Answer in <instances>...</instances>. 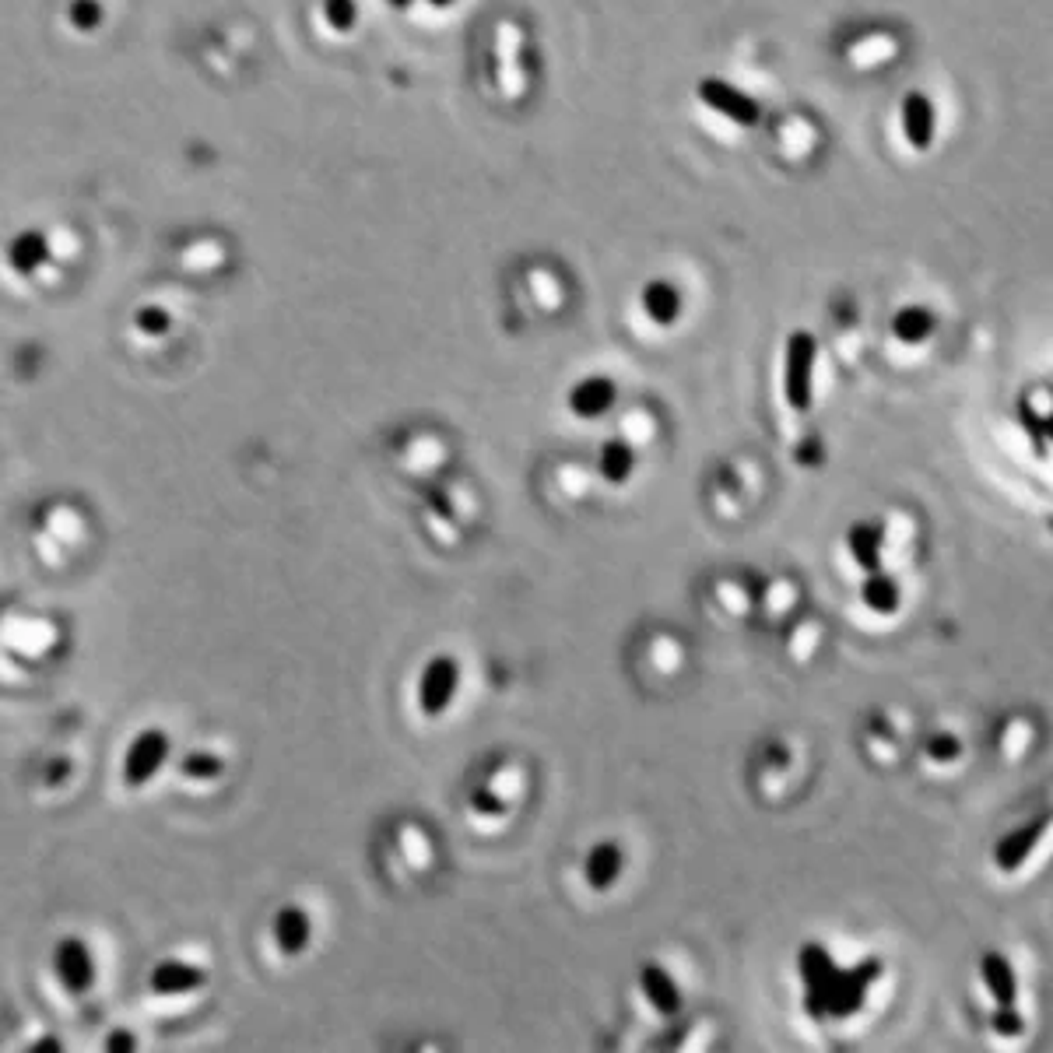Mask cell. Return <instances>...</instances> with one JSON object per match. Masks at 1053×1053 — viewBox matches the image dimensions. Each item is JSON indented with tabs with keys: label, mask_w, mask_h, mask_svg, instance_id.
<instances>
[{
	"label": "cell",
	"mask_w": 1053,
	"mask_h": 1053,
	"mask_svg": "<svg viewBox=\"0 0 1053 1053\" xmlns=\"http://www.w3.org/2000/svg\"><path fill=\"white\" fill-rule=\"evenodd\" d=\"M460 688V664L446 653L432 657L422 667V678H418V710L425 717H443L450 710V702L457 699Z\"/></svg>",
	"instance_id": "cell-1"
},
{
	"label": "cell",
	"mask_w": 1053,
	"mask_h": 1053,
	"mask_svg": "<svg viewBox=\"0 0 1053 1053\" xmlns=\"http://www.w3.org/2000/svg\"><path fill=\"white\" fill-rule=\"evenodd\" d=\"M811 373H815V337L808 330H794L787 341V369H783V394L794 411H808Z\"/></svg>",
	"instance_id": "cell-2"
},
{
	"label": "cell",
	"mask_w": 1053,
	"mask_h": 1053,
	"mask_svg": "<svg viewBox=\"0 0 1053 1053\" xmlns=\"http://www.w3.org/2000/svg\"><path fill=\"white\" fill-rule=\"evenodd\" d=\"M169 759V738H165L158 727L141 731L127 748V759H123V783L127 787H144L148 780H155L158 769Z\"/></svg>",
	"instance_id": "cell-3"
},
{
	"label": "cell",
	"mask_w": 1053,
	"mask_h": 1053,
	"mask_svg": "<svg viewBox=\"0 0 1053 1053\" xmlns=\"http://www.w3.org/2000/svg\"><path fill=\"white\" fill-rule=\"evenodd\" d=\"M53 969H57L60 983H64L71 994H88L95 987V959H92V948L85 945L81 938H64L57 945V955H53Z\"/></svg>",
	"instance_id": "cell-4"
},
{
	"label": "cell",
	"mask_w": 1053,
	"mask_h": 1053,
	"mask_svg": "<svg viewBox=\"0 0 1053 1053\" xmlns=\"http://www.w3.org/2000/svg\"><path fill=\"white\" fill-rule=\"evenodd\" d=\"M699 102H702V106H710L713 113H720V116H727V120L741 123V127H752V123H759V102H755L752 95L738 92L734 85H727V81H720V78L699 81Z\"/></svg>",
	"instance_id": "cell-5"
},
{
	"label": "cell",
	"mask_w": 1053,
	"mask_h": 1053,
	"mask_svg": "<svg viewBox=\"0 0 1053 1053\" xmlns=\"http://www.w3.org/2000/svg\"><path fill=\"white\" fill-rule=\"evenodd\" d=\"M271 934H274V945L281 948V955H302L309 938H313V920H309V913L302 910V906H281V910L274 913Z\"/></svg>",
	"instance_id": "cell-6"
},
{
	"label": "cell",
	"mask_w": 1053,
	"mask_h": 1053,
	"mask_svg": "<svg viewBox=\"0 0 1053 1053\" xmlns=\"http://www.w3.org/2000/svg\"><path fill=\"white\" fill-rule=\"evenodd\" d=\"M934 123H938V116H934V102L927 99L924 92H910L903 99V137L910 148L917 151H927L934 141Z\"/></svg>",
	"instance_id": "cell-7"
},
{
	"label": "cell",
	"mask_w": 1053,
	"mask_h": 1053,
	"mask_svg": "<svg viewBox=\"0 0 1053 1053\" xmlns=\"http://www.w3.org/2000/svg\"><path fill=\"white\" fill-rule=\"evenodd\" d=\"M615 404V383L604 380V376H587L569 390V411L583 422H594L604 411Z\"/></svg>",
	"instance_id": "cell-8"
},
{
	"label": "cell",
	"mask_w": 1053,
	"mask_h": 1053,
	"mask_svg": "<svg viewBox=\"0 0 1053 1053\" xmlns=\"http://www.w3.org/2000/svg\"><path fill=\"white\" fill-rule=\"evenodd\" d=\"M625 871V853L615 843H597L590 846L587 860H583V878L594 892H608L611 885L622 878Z\"/></svg>",
	"instance_id": "cell-9"
},
{
	"label": "cell",
	"mask_w": 1053,
	"mask_h": 1053,
	"mask_svg": "<svg viewBox=\"0 0 1053 1053\" xmlns=\"http://www.w3.org/2000/svg\"><path fill=\"white\" fill-rule=\"evenodd\" d=\"M643 313L650 316L657 327H671L674 320L681 316V292L671 285V281H650L643 288Z\"/></svg>",
	"instance_id": "cell-10"
},
{
	"label": "cell",
	"mask_w": 1053,
	"mask_h": 1053,
	"mask_svg": "<svg viewBox=\"0 0 1053 1053\" xmlns=\"http://www.w3.org/2000/svg\"><path fill=\"white\" fill-rule=\"evenodd\" d=\"M201 980H204L201 969L187 966V962L180 959H169L151 973V990H155V994H187V990L201 987Z\"/></svg>",
	"instance_id": "cell-11"
},
{
	"label": "cell",
	"mask_w": 1053,
	"mask_h": 1053,
	"mask_svg": "<svg viewBox=\"0 0 1053 1053\" xmlns=\"http://www.w3.org/2000/svg\"><path fill=\"white\" fill-rule=\"evenodd\" d=\"M639 983H643L646 1001H650L660 1015H674V1011L681 1008V990L674 987V980L660 966H646L643 976H639Z\"/></svg>",
	"instance_id": "cell-12"
},
{
	"label": "cell",
	"mask_w": 1053,
	"mask_h": 1053,
	"mask_svg": "<svg viewBox=\"0 0 1053 1053\" xmlns=\"http://www.w3.org/2000/svg\"><path fill=\"white\" fill-rule=\"evenodd\" d=\"M632 467H636V453H632V446H625L622 439H611V443H604L601 453H597V471H601V478H608L611 485L629 481Z\"/></svg>",
	"instance_id": "cell-13"
},
{
	"label": "cell",
	"mask_w": 1053,
	"mask_h": 1053,
	"mask_svg": "<svg viewBox=\"0 0 1053 1053\" xmlns=\"http://www.w3.org/2000/svg\"><path fill=\"white\" fill-rule=\"evenodd\" d=\"M46 257H50V246H46V239L39 232H25V236H18L11 243V264L22 274H32L36 267H43Z\"/></svg>",
	"instance_id": "cell-14"
},
{
	"label": "cell",
	"mask_w": 1053,
	"mask_h": 1053,
	"mask_svg": "<svg viewBox=\"0 0 1053 1053\" xmlns=\"http://www.w3.org/2000/svg\"><path fill=\"white\" fill-rule=\"evenodd\" d=\"M892 327H896V334L903 337V341H924V337L931 334V327H934V316L927 313V309H920V306H910V309H903V313L896 316V323H892Z\"/></svg>",
	"instance_id": "cell-15"
},
{
	"label": "cell",
	"mask_w": 1053,
	"mask_h": 1053,
	"mask_svg": "<svg viewBox=\"0 0 1053 1053\" xmlns=\"http://www.w3.org/2000/svg\"><path fill=\"white\" fill-rule=\"evenodd\" d=\"M355 0H323V18L334 32H348L355 25Z\"/></svg>",
	"instance_id": "cell-16"
},
{
	"label": "cell",
	"mask_w": 1053,
	"mask_h": 1053,
	"mask_svg": "<svg viewBox=\"0 0 1053 1053\" xmlns=\"http://www.w3.org/2000/svg\"><path fill=\"white\" fill-rule=\"evenodd\" d=\"M183 773L194 776V780H211V776L222 773V762L215 759V755H204V752H194L187 762H183Z\"/></svg>",
	"instance_id": "cell-17"
},
{
	"label": "cell",
	"mask_w": 1053,
	"mask_h": 1053,
	"mask_svg": "<svg viewBox=\"0 0 1053 1053\" xmlns=\"http://www.w3.org/2000/svg\"><path fill=\"white\" fill-rule=\"evenodd\" d=\"M71 22L78 25L81 32H92L95 25L102 22V8L95 0H74L71 4Z\"/></svg>",
	"instance_id": "cell-18"
},
{
	"label": "cell",
	"mask_w": 1053,
	"mask_h": 1053,
	"mask_svg": "<svg viewBox=\"0 0 1053 1053\" xmlns=\"http://www.w3.org/2000/svg\"><path fill=\"white\" fill-rule=\"evenodd\" d=\"M137 330H141V334H148V337L165 334V330H169V313H165V309H158V306L141 309V313H137Z\"/></svg>",
	"instance_id": "cell-19"
},
{
	"label": "cell",
	"mask_w": 1053,
	"mask_h": 1053,
	"mask_svg": "<svg viewBox=\"0 0 1053 1053\" xmlns=\"http://www.w3.org/2000/svg\"><path fill=\"white\" fill-rule=\"evenodd\" d=\"M471 804H474L478 811H502V804L495 801V797L488 794V790H478V794L471 797Z\"/></svg>",
	"instance_id": "cell-20"
},
{
	"label": "cell",
	"mask_w": 1053,
	"mask_h": 1053,
	"mask_svg": "<svg viewBox=\"0 0 1053 1053\" xmlns=\"http://www.w3.org/2000/svg\"><path fill=\"white\" fill-rule=\"evenodd\" d=\"M429 4H432V8H450L453 0H429Z\"/></svg>",
	"instance_id": "cell-21"
},
{
	"label": "cell",
	"mask_w": 1053,
	"mask_h": 1053,
	"mask_svg": "<svg viewBox=\"0 0 1053 1053\" xmlns=\"http://www.w3.org/2000/svg\"><path fill=\"white\" fill-rule=\"evenodd\" d=\"M390 4H394V8H404V4H411V0H390Z\"/></svg>",
	"instance_id": "cell-22"
}]
</instances>
